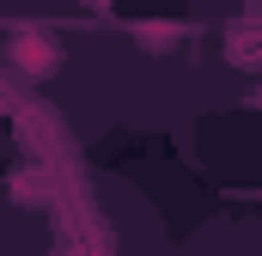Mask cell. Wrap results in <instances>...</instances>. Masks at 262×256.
<instances>
[{
    "label": "cell",
    "instance_id": "cell-1",
    "mask_svg": "<svg viewBox=\"0 0 262 256\" xmlns=\"http://www.w3.org/2000/svg\"><path fill=\"white\" fill-rule=\"evenodd\" d=\"M6 61L18 67V73H31V79H49V73L61 67V43H55L49 31H18V37L6 43Z\"/></svg>",
    "mask_w": 262,
    "mask_h": 256
},
{
    "label": "cell",
    "instance_id": "cell-2",
    "mask_svg": "<svg viewBox=\"0 0 262 256\" xmlns=\"http://www.w3.org/2000/svg\"><path fill=\"white\" fill-rule=\"evenodd\" d=\"M226 61L232 67H256L262 61V25L256 18H250V25H244V18L226 25Z\"/></svg>",
    "mask_w": 262,
    "mask_h": 256
},
{
    "label": "cell",
    "instance_id": "cell-3",
    "mask_svg": "<svg viewBox=\"0 0 262 256\" xmlns=\"http://www.w3.org/2000/svg\"><path fill=\"white\" fill-rule=\"evenodd\" d=\"M134 43H140L146 55H171V49L183 43V25H171V18H140V25H134Z\"/></svg>",
    "mask_w": 262,
    "mask_h": 256
},
{
    "label": "cell",
    "instance_id": "cell-4",
    "mask_svg": "<svg viewBox=\"0 0 262 256\" xmlns=\"http://www.w3.org/2000/svg\"><path fill=\"white\" fill-rule=\"evenodd\" d=\"M6 195H12L18 207H49V177H43V171H12Z\"/></svg>",
    "mask_w": 262,
    "mask_h": 256
},
{
    "label": "cell",
    "instance_id": "cell-5",
    "mask_svg": "<svg viewBox=\"0 0 262 256\" xmlns=\"http://www.w3.org/2000/svg\"><path fill=\"white\" fill-rule=\"evenodd\" d=\"M244 104H250V110H262V79L250 86V98H244Z\"/></svg>",
    "mask_w": 262,
    "mask_h": 256
},
{
    "label": "cell",
    "instance_id": "cell-6",
    "mask_svg": "<svg viewBox=\"0 0 262 256\" xmlns=\"http://www.w3.org/2000/svg\"><path fill=\"white\" fill-rule=\"evenodd\" d=\"M85 6H110V0H85Z\"/></svg>",
    "mask_w": 262,
    "mask_h": 256
}]
</instances>
